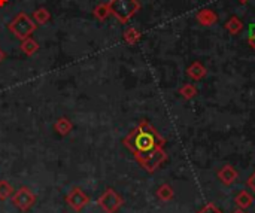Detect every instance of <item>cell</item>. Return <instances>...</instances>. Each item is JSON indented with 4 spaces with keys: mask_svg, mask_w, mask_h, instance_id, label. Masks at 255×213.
Here are the masks:
<instances>
[{
    "mask_svg": "<svg viewBox=\"0 0 255 213\" xmlns=\"http://www.w3.org/2000/svg\"><path fill=\"white\" fill-rule=\"evenodd\" d=\"M123 143L137 161L149 152L155 151L157 148H163L166 145V139L148 121L143 119L124 137Z\"/></svg>",
    "mask_w": 255,
    "mask_h": 213,
    "instance_id": "obj_1",
    "label": "cell"
},
{
    "mask_svg": "<svg viewBox=\"0 0 255 213\" xmlns=\"http://www.w3.org/2000/svg\"><path fill=\"white\" fill-rule=\"evenodd\" d=\"M111 15H114L120 22H128L140 9L139 0H111L109 3Z\"/></svg>",
    "mask_w": 255,
    "mask_h": 213,
    "instance_id": "obj_2",
    "label": "cell"
},
{
    "mask_svg": "<svg viewBox=\"0 0 255 213\" xmlns=\"http://www.w3.org/2000/svg\"><path fill=\"white\" fill-rule=\"evenodd\" d=\"M36 22L24 12H19L9 24L7 28L9 31L19 40H24L27 37H30V34L36 30Z\"/></svg>",
    "mask_w": 255,
    "mask_h": 213,
    "instance_id": "obj_3",
    "label": "cell"
},
{
    "mask_svg": "<svg viewBox=\"0 0 255 213\" xmlns=\"http://www.w3.org/2000/svg\"><path fill=\"white\" fill-rule=\"evenodd\" d=\"M123 197L114 188H106L105 193L97 199V205L105 213H117L123 206Z\"/></svg>",
    "mask_w": 255,
    "mask_h": 213,
    "instance_id": "obj_4",
    "label": "cell"
},
{
    "mask_svg": "<svg viewBox=\"0 0 255 213\" xmlns=\"http://www.w3.org/2000/svg\"><path fill=\"white\" fill-rule=\"evenodd\" d=\"M167 160V154L163 148H157L155 151L149 152L148 155L142 157L140 160H137V163L140 164V167L148 172V173H154L157 172L163 164L164 161Z\"/></svg>",
    "mask_w": 255,
    "mask_h": 213,
    "instance_id": "obj_5",
    "label": "cell"
},
{
    "mask_svg": "<svg viewBox=\"0 0 255 213\" xmlns=\"http://www.w3.org/2000/svg\"><path fill=\"white\" fill-rule=\"evenodd\" d=\"M12 203L13 206H16L21 212H27L30 211L34 203H36V196L33 194V191L28 187H21L18 191H15L12 194Z\"/></svg>",
    "mask_w": 255,
    "mask_h": 213,
    "instance_id": "obj_6",
    "label": "cell"
},
{
    "mask_svg": "<svg viewBox=\"0 0 255 213\" xmlns=\"http://www.w3.org/2000/svg\"><path fill=\"white\" fill-rule=\"evenodd\" d=\"M66 202L67 205L76 211V212H81L85 206L90 205V197L79 188V187H75L69 191V194L66 196Z\"/></svg>",
    "mask_w": 255,
    "mask_h": 213,
    "instance_id": "obj_7",
    "label": "cell"
},
{
    "mask_svg": "<svg viewBox=\"0 0 255 213\" xmlns=\"http://www.w3.org/2000/svg\"><path fill=\"white\" fill-rule=\"evenodd\" d=\"M238 178H239V173H238V170L233 167V166H230V164H227V166H224L220 172H218V179L224 184V185H233L236 181H238Z\"/></svg>",
    "mask_w": 255,
    "mask_h": 213,
    "instance_id": "obj_8",
    "label": "cell"
},
{
    "mask_svg": "<svg viewBox=\"0 0 255 213\" xmlns=\"http://www.w3.org/2000/svg\"><path fill=\"white\" fill-rule=\"evenodd\" d=\"M196 18H197V21H199L202 25H205V27H211V25H214V24L218 21L217 12L212 10V9H208V7L199 10L197 15H196Z\"/></svg>",
    "mask_w": 255,
    "mask_h": 213,
    "instance_id": "obj_9",
    "label": "cell"
},
{
    "mask_svg": "<svg viewBox=\"0 0 255 213\" xmlns=\"http://www.w3.org/2000/svg\"><path fill=\"white\" fill-rule=\"evenodd\" d=\"M208 70L206 67L200 63V61H194L188 66L187 69V75L193 79V81H202L206 76Z\"/></svg>",
    "mask_w": 255,
    "mask_h": 213,
    "instance_id": "obj_10",
    "label": "cell"
},
{
    "mask_svg": "<svg viewBox=\"0 0 255 213\" xmlns=\"http://www.w3.org/2000/svg\"><path fill=\"white\" fill-rule=\"evenodd\" d=\"M235 203L239 209H250L254 205V197L248 193V191H241L236 197H235Z\"/></svg>",
    "mask_w": 255,
    "mask_h": 213,
    "instance_id": "obj_11",
    "label": "cell"
},
{
    "mask_svg": "<svg viewBox=\"0 0 255 213\" xmlns=\"http://www.w3.org/2000/svg\"><path fill=\"white\" fill-rule=\"evenodd\" d=\"M224 25H226V30H227L230 34H233V36L239 34V33L244 30V22H242V19H241L239 16H236V15L230 16Z\"/></svg>",
    "mask_w": 255,
    "mask_h": 213,
    "instance_id": "obj_12",
    "label": "cell"
},
{
    "mask_svg": "<svg viewBox=\"0 0 255 213\" xmlns=\"http://www.w3.org/2000/svg\"><path fill=\"white\" fill-rule=\"evenodd\" d=\"M72 128H73V124H72L70 119L66 118V116L58 118V119L55 121V124H54V130H55L60 136H67V134L72 131Z\"/></svg>",
    "mask_w": 255,
    "mask_h": 213,
    "instance_id": "obj_13",
    "label": "cell"
},
{
    "mask_svg": "<svg viewBox=\"0 0 255 213\" xmlns=\"http://www.w3.org/2000/svg\"><path fill=\"white\" fill-rule=\"evenodd\" d=\"M157 199L160 200V202H163V203H169L170 200H173V197H175V191H173V188L169 185V184H163L158 190H157Z\"/></svg>",
    "mask_w": 255,
    "mask_h": 213,
    "instance_id": "obj_14",
    "label": "cell"
},
{
    "mask_svg": "<svg viewBox=\"0 0 255 213\" xmlns=\"http://www.w3.org/2000/svg\"><path fill=\"white\" fill-rule=\"evenodd\" d=\"M19 48H21V51H22L25 55H28V57H30V55H34V54L37 52V49H39V43H37L34 39L27 37V39L21 40Z\"/></svg>",
    "mask_w": 255,
    "mask_h": 213,
    "instance_id": "obj_15",
    "label": "cell"
},
{
    "mask_svg": "<svg viewBox=\"0 0 255 213\" xmlns=\"http://www.w3.org/2000/svg\"><path fill=\"white\" fill-rule=\"evenodd\" d=\"M51 19V12L46 7H37L33 12V21L39 25H45L48 24V21Z\"/></svg>",
    "mask_w": 255,
    "mask_h": 213,
    "instance_id": "obj_16",
    "label": "cell"
},
{
    "mask_svg": "<svg viewBox=\"0 0 255 213\" xmlns=\"http://www.w3.org/2000/svg\"><path fill=\"white\" fill-rule=\"evenodd\" d=\"M140 36H142L140 31L137 28H134V27L126 28V31L123 33V37H124L126 43H128V45H136L140 40Z\"/></svg>",
    "mask_w": 255,
    "mask_h": 213,
    "instance_id": "obj_17",
    "label": "cell"
},
{
    "mask_svg": "<svg viewBox=\"0 0 255 213\" xmlns=\"http://www.w3.org/2000/svg\"><path fill=\"white\" fill-rule=\"evenodd\" d=\"M93 15L99 19V21H105L108 19V16L111 15V9H109V4L108 3H100L94 7L93 10Z\"/></svg>",
    "mask_w": 255,
    "mask_h": 213,
    "instance_id": "obj_18",
    "label": "cell"
},
{
    "mask_svg": "<svg viewBox=\"0 0 255 213\" xmlns=\"http://www.w3.org/2000/svg\"><path fill=\"white\" fill-rule=\"evenodd\" d=\"M179 94L185 99V100H191L197 96V88L194 84H185L179 88Z\"/></svg>",
    "mask_w": 255,
    "mask_h": 213,
    "instance_id": "obj_19",
    "label": "cell"
},
{
    "mask_svg": "<svg viewBox=\"0 0 255 213\" xmlns=\"http://www.w3.org/2000/svg\"><path fill=\"white\" fill-rule=\"evenodd\" d=\"M13 194V188H12V185L7 182V181H0V200L1 202H4V200H7L10 196Z\"/></svg>",
    "mask_w": 255,
    "mask_h": 213,
    "instance_id": "obj_20",
    "label": "cell"
},
{
    "mask_svg": "<svg viewBox=\"0 0 255 213\" xmlns=\"http://www.w3.org/2000/svg\"><path fill=\"white\" fill-rule=\"evenodd\" d=\"M197 213H223V212H221V211H220L214 203H208L205 208H202V209H200Z\"/></svg>",
    "mask_w": 255,
    "mask_h": 213,
    "instance_id": "obj_21",
    "label": "cell"
},
{
    "mask_svg": "<svg viewBox=\"0 0 255 213\" xmlns=\"http://www.w3.org/2000/svg\"><path fill=\"white\" fill-rule=\"evenodd\" d=\"M248 187L255 193V172L251 175V178L248 179Z\"/></svg>",
    "mask_w": 255,
    "mask_h": 213,
    "instance_id": "obj_22",
    "label": "cell"
},
{
    "mask_svg": "<svg viewBox=\"0 0 255 213\" xmlns=\"http://www.w3.org/2000/svg\"><path fill=\"white\" fill-rule=\"evenodd\" d=\"M248 43H250V46H251L253 49H255V36H250V37H248Z\"/></svg>",
    "mask_w": 255,
    "mask_h": 213,
    "instance_id": "obj_23",
    "label": "cell"
},
{
    "mask_svg": "<svg viewBox=\"0 0 255 213\" xmlns=\"http://www.w3.org/2000/svg\"><path fill=\"white\" fill-rule=\"evenodd\" d=\"M4 58H6V54H4V52H3V51L0 49V63H1V61H3Z\"/></svg>",
    "mask_w": 255,
    "mask_h": 213,
    "instance_id": "obj_24",
    "label": "cell"
},
{
    "mask_svg": "<svg viewBox=\"0 0 255 213\" xmlns=\"http://www.w3.org/2000/svg\"><path fill=\"white\" fill-rule=\"evenodd\" d=\"M232 213H247L244 209H236V211H233Z\"/></svg>",
    "mask_w": 255,
    "mask_h": 213,
    "instance_id": "obj_25",
    "label": "cell"
},
{
    "mask_svg": "<svg viewBox=\"0 0 255 213\" xmlns=\"http://www.w3.org/2000/svg\"><path fill=\"white\" fill-rule=\"evenodd\" d=\"M7 3V0H0V6H3V4H6Z\"/></svg>",
    "mask_w": 255,
    "mask_h": 213,
    "instance_id": "obj_26",
    "label": "cell"
},
{
    "mask_svg": "<svg viewBox=\"0 0 255 213\" xmlns=\"http://www.w3.org/2000/svg\"><path fill=\"white\" fill-rule=\"evenodd\" d=\"M241 3H247V1H250V0H239Z\"/></svg>",
    "mask_w": 255,
    "mask_h": 213,
    "instance_id": "obj_27",
    "label": "cell"
}]
</instances>
